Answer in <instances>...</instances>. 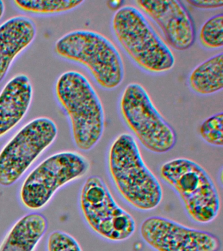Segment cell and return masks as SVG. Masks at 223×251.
I'll return each mask as SVG.
<instances>
[{
	"instance_id": "6da1fadb",
	"label": "cell",
	"mask_w": 223,
	"mask_h": 251,
	"mask_svg": "<svg viewBox=\"0 0 223 251\" xmlns=\"http://www.w3.org/2000/svg\"><path fill=\"white\" fill-rule=\"evenodd\" d=\"M105 167L113 187L133 209L153 211L163 199L160 180L147 166L136 139L129 133L115 137L107 148Z\"/></svg>"
},
{
	"instance_id": "7a4b0ae2",
	"label": "cell",
	"mask_w": 223,
	"mask_h": 251,
	"mask_svg": "<svg viewBox=\"0 0 223 251\" xmlns=\"http://www.w3.org/2000/svg\"><path fill=\"white\" fill-rule=\"evenodd\" d=\"M54 93L69 121L76 148L93 150L102 138L105 125L102 102L93 84L81 73L68 71L56 80Z\"/></svg>"
},
{
	"instance_id": "3957f363",
	"label": "cell",
	"mask_w": 223,
	"mask_h": 251,
	"mask_svg": "<svg viewBox=\"0 0 223 251\" xmlns=\"http://www.w3.org/2000/svg\"><path fill=\"white\" fill-rule=\"evenodd\" d=\"M111 29L117 44L143 72L157 76L173 70L175 58L172 49L138 8H119L111 19Z\"/></svg>"
},
{
	"instance_id": "277c9868",
	"label": "cell",
	"mask_w": 223,
	"mask_h": 251,
	"mask_svg": "<svg viewBox=\"0 0 223 251\" xmlns=\"http://www.w3.org/2000/svg\"><path fill=\"white\" fill-rule=\"evenodd\" d=\"M54 51L64 60L85 68L101 89L116 90L124 80L122 55L112 41L97 31H70L56 41Z\"/></svg>"
},
{
	"instance_id": "5b68a950",
	"label": "cell",
	"mask_w": 223,
	"mask_h": 251,
	"mask_svg": "<svg viewBox=\"0 0 223 251\" xmlns=\"http://www.w3.org/2000/svg\"><path fill=\"white\" fill-rule=\"evenodd\" d=\"M160 180L179 198L186 215L193 223L206 225L220 213L221 198L207 171L191 159L176 158L159 168Z\"/></svg>"
},
{
	"instance_id": "8992f818",
	"label": "cell",
	"mask_w": 223,
	"mask_h": 251,
	"mask_svg": "<svg viewBox=\"0 0 223 251\" xmlns=\"http://www.w3.org/2000/svg\"><path fill=\"white\" fill-rule=\"evenodd\" d=\"M118 112L130 134L149 152L165 154L175 146V129L142 84L132 82L126 86L119 98Z\"/></svg>"
},
{
	"instance_id": "52a82bcc",
	"label": "cell",
	"mask_w": 223,
	"mask_h": 251,
	"mask_svg": "<svg viewBox=\"0 0 223 251\" xmlns=\"http://www.w3.org/2000/svg\"><path fill=\"white\" fill-rule=\"evenodd\" d=\"M78 205L88 228L103 240L123 242L136 231L134 217L117 203L100 176L86 178L80 189Z\"/></svg>"
},
{
	"instance_id": "ba28073f",
	"label": "cell",
	"mask_w": 223,
	"mask_h": 251,
	"mask_svg": "<svg viewBox=\"0 0 223 251\" xmlns=\"http://www.w3.org/2000/svg\"><path fill=\"white\" fill-rule=\"evenodd\" d=\"M91 163L75 151L50 155L33 169L21 184L19 200L26 209L40 211L63 186L84 177Z\"/></svg>"
},
{
	"instance_id": "9c48e42d",
	"label": "cell",
	"mask_w": 223,
	"mask_h": 251,
	"mask_svg": "<svg viewBox=\"0 0 223 251\" xmlns=\"http://www.w3.org/2000/svg\"><path fill=\"white\" fill-rule=\"evenodd\" d=\"M58 127L48 117L29 122L0 151V186L9 187L56 140Z\"/></svg>"
},
{
	"instance_id": "30bf717a",
	"label": "cell",
	"mask_w": 223,
	"mask_h": 251,
	"mask_svg": "<svg viewBox=\"0 0 223 251\" xmlns=\"http://www.w3.org/2000/svg\"><path fill=\"white\" fill-rule=\"evenodd\" d=\"M139 233L154 251H219L222 245L220 239L212 233L160 216L145 219Z\"/></svg>"
},
{
	"instance_id": "8fae6325",
	"label": "cell",
	"mask_w": 223,
	"mask_h": 251,
	"mask_svg": "<svg viewBox=\"0 0 223 251\" xmlns=\"http://www.w3.org/2000/svg\"><path fill=\"white\" fill-rule=\"evenodd\" d=\"M134 3L158 25L170 48L181 52L189 50L195 44L197 39L195 23L181 1L138 0Z\"/></svg>"
},
{
	"instance_id": "7c38bea8",
	"label": "cell",
	"mask_w": 223,
	"mask_h": 251,
	"mask_svg": "<svg viewBox=\"0 0 223 251\" xmlns=\"http://www.w3.org/2000/svg\"><path fill=\"white\" fill-rule=\"evenodd\" d=\"M32 98V82L26 75H17L3 86L0 92V138L24 119Z\"/></svg>"
},
{
	"instance_id": "4fadbf2b",
	"label": "cell",
	"mask_w": 223,
	"mask_h": 251,
	"mask_svg": "<svg viewBox=\"0 0 223 251\" xmlns=\"http://www.w3.org/2000/svg\"><path fill=\"white\" fill-rule=\"evenodd\" d=\"M36 24L30 18L15 16L0 25V83L15 58L36 39Z\"/></svg>"
},
{
	"instance_id": "5bb4252c",
	"label": "cell",
	"mask_w": 223,
	"mask_h": 251,
	"mask_svg": "<svg viewBox=\"0 0 223 251\" xmlns=\"http://www.w3.org/2000/svg\"><path fill=\"white\" fill-rule=\"evenodd\" d=\"M48 228V220L42 214H26L7 233L0 244V251H35Z\"/></svg>"
},
{
	"instance_id": "9a60e30c",
	"label": "cell",
	"mask_w": 223,
	"mask_h": 251,
	"mask_svg": "<svg viewBox=\"0 0 223 251\" xmlns=\"http://www.w3.org/2000/svg\"><path fill=\"white\" fill-rule=\"evenodd\" d=\"M189 89L198 96L214 95L223 88V54L214 55L197 65L188 76Z\"/></svg>"
},
{
	"instance_id": "2e32d148",
	"label": "cell",
	"mask_w": 223,
	"mask_h": 251,
	"mask_svg": "<svg viewBox=\"0 0 223 251\" xmlns=\"http://www.w3.org/2000/svg\"><path fill=\"white\" fill-rule=\"evenodd\" d=\"M83 0H15V7L28 15L52 16L68 13L85 3Z\"/></svg>"
},
{
	"instance_id": "e0dca14e",
	"label": "cell",
	"mask_w": 223,
	"mask_h": 251,
	"mask_svg": "<svg viewBox=\"0 0 223 251\" xmlns=\"http://www.w3.org/2000/svg\"><path fill=\"white\" fill-rule=\"evenodd\" d=\"M198 41L202 48L208 50H219L223 47V14L209 18L199 29Z\"/></svg>"
},
{
	"instance_id": "ac0fdd59",
	"label": "cell",
	"mask_w": 223,
	"mask_h": 251,
	"mask_svg": "<svg viewBox=\"0 0 223 251\" xmlns=\"http://www.w3.org/2000/svg\"><path fill=\"white\" fill-rule=\"evenodd\" d=\"M198 134L201 140L215 147L223 146V113L215 114L205 119L199 125Z\"/></svg>"
},
{
	"instance_id": "d6986e66",
	"label": "cell",
	"mask_w": 223,
	"mask_h": 251,
	"mask_svg": "<svg viewBox=\"0 0 223 251\" xmlns=\"http://www.w3.org/2000/svg\"><path fill=\"white\" fill-rule=\"evenodd\" d=\"M47 251H83L79 243L72 235L56 230L49 235Z\"/></svg>"
},
{
	"instance_id": "ffe728a7",
	"label": "cell",
	"mask_w": 223,
	"mask_h": 251,
	"mask_svg": "<svg viewBox=\"0 0 223 251\" xmlns=\"http://www.w3.org/2000/svg\"><path fill=\"white\" fill-rule=\"evenodd\" d=\"M187 3L193 7L202 10L218 9L223 7V0H190Z\"/></svg>"
},
{
	"instance_id": "44dd1931",
	"label": "cell",
	"mask_w": 223,
	"mask_h": 251,
	"mask_svg": "<svg viewBox=\"0 0 223 251\" xmlns=\"http://www.w3.org/2000/svg\"><path fill=\"white\" fill-rule=\"evenodd\" d=\"M5 7L4 2L0 0V20L2 19L3 15H4L5 13Z\"/></svg>"
}]
</instances>
